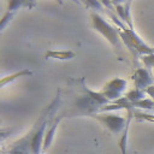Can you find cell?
Listing matches in <instances>:
<instances>
[{
  "label": "cell",
  "mask_w": 154,
  "mask_h": 154,
  "mask_svg": "<svg viewBox=\"0 0 154 154\" xmlns=\"http://www.w3.org/2000/svg\"><path fill=\"white\" fill-rule=\"evenodd\" d=\"M146 94H148V95L152 97V100L154 101V84H153L152 87H149V88L146 90Z\"/></svg>",
  "instance_id": "16"
},
{
  "label": "cell",
  "mask_w": 154,
  "mask_h": 154,
  "mask_svg": "<svg viewBox=\"0 0 154 154\" xmlns=\"http://www.w3.org/2000/svg\"><path fill=\"white\" fill-rule=\"evenodd\" d=\"M124 96H125L130 102L136 103V102H138V101L146 99V90H141V89L134 88V89L129 90Z\"/></svg>",
  "instance_id": "11"
},
{
  "label": "cell",
  "mask_w": 154,
  "mask_h": 154,
  "mask_svg": "<svg viewBox=\"0 0 154 154\" xmlns=\"http://www.w3.org/2000/svg\"><path fill=\"white\" fill-rule=\"evenodd\" d=\"M134 117L138 120H146V122H150V123H154V114H150V113H146V112H141V111H137L136 108L134 109L132 112Z\"/></svg>",
  "instance_id": "12"
},
{
  "label": "cell",
  "mask_w": 154,
  "mask_h": 154,
  "mask_svg": "<svg viewBox=\"0 0 154 154\" xmlns=\"http://www.w3.org/2000/svg\"><path fill=\"white\" fill-rule=\"evenodd\" d=\"M113 10L117 14V17L129 28V29H132L134 30V25H132V19H131V13H130V5L131 2L130 1H126V2H116L113 1Z\"/></svg>",
  "instance_id": "7"
},
{
  "label": "cell",
  "mask_w": 154,
  "mask_h": 154,
  "mask_svg": "<svg viewBox=\"0 0 154 154\" xmlns=\"http://www.w3.org/2000/svg\"><path fill=\"white\" fill-rule=\"evenodd\" d=\"M126 87H128V83H126L125 79L116 77V78L111 79L109 82H107L102 87L100 93L109 102H113V101H116V100H118V99H120L123 96V93L126 90Z\"/></svg>",
  "instance_id": "5"
},
{
  "label": "cell",
  "mask_w": 154,
  "mask_h": 154,
  "mask_svg": "<svg viewBox=\"0 0 154 154\" xmlns=\"http://www.w3.org/2000/svg\"><path fill=\"white\" fill-rule=\"evenodd\" d=\"M131 79L134 82V87L141 90H147L149 87L154 84V78L148 69L138 67L131 75Z\"/></svg>",
  "instance_id": "6"
},
{
  "label": "cell",
  "mask_w": 154,
  "mask_h": 154,
  "mask_svg": "<svg viewBox=\"0 0 154 154\" xmlns=\"http://www.w3.org/2000/svg\"><path fill=\"white\" fill-rule=\"evenodd\" d=\"M25 76H32V71H30L29 69H24V70H20V71H18V72H14V73H12V75H8V76H6V77H2V78H1V82H0V85H1V88H2V87H5L6 84L12 83V82L16 81L17 78H19V77H25Z\"/></svg>",
  "instance_id": "10"
},
{
  "label": "cell",
  "mask_w": 154,
  "mask_h": 154,
  "mask_svg": "<svg viewBox=\"0 0 154 154\" xmlns=\"http://www.w3.org/2000/svg\"><path fill=\"white\" fill-rule=\"evenodd\" d=\"M91 118L96 119L101 125H103L109 132L118 135L120 132H124L129 118L123 117L120 114H116L114 112H103V113H95L93 116H90Z\"/></svg>",
  "instance_id": "4"
},
{
  "label": "cell",
  "mask_w": 154,
  "mask_h": 154,
  "mask_svg": "<svg viewBox=\"0 0 154 154\" xmlns=\"http://www.w3.org/2000/svg\"><path fill=\"white\" fill-rule=\"evenodd\" d=\"M13 16H14V12H11V11H6V12L4 13L2 18L0 19V30H1V31L5 29V26L7 25V23L13 18Z\"/></svg>",
  "instance_id": "14"
},
{
  "label": "cell",
  "mask_w": 154,
  "mask_h": 154,
  "mask_svg": "<svg viewBox=\"0 0 154 154\" xmlns=\"http://www.w3.org/2000/svg\"><path fill=\"white\" fill-rule=\"evenodd\" d=\"M60 120H61V117H57V118L51 123V125H48V129H47V131H46V136H45V140H43L42 153H46L47 149L51 147V144H52V142H53V140H54L55 130H57V128H58Z\"/></svg>",
  "instance_id": "8"
},
{
  "label": "cell",
  "mask_w": 154,
  "mask_h": 154,
  "mask_svg": "<svg viewBox=\"0 0 154 154\" xmlns=\"http://www.w3.org/2000/svg\"><path fill=\"white\" fill-rule=\"evenodd\" d=\"M79 83L81 93L73 101L72 107L69 111L70 114H83L90 117L95 113H99L103 106L111 103L100 91H94L89 89L85 85L83 77L79 78Z\"/></svg>",
  "instance_id": "1"
},
{
  "label": "cell",
  "mask_w": 154,
  "mask_h": 154,
  "mask_svg": "<svg viewBox=\"0 0 154 154\" xmlns=\"http://www.w3.org/2000/svg\"><path fill=\"white\" fill-rule=\"evenodd\" d=\"M76 57L72 51H48L45 54V58L48 59H58V60H71Z\"/></svg>",
  "instance_id": "9"
},
{
  "label": "cell",
  "mask_w": 154,
  "mask_h": 154,
  "mask_svg": "<svg viewBox=\"0 0 154 154\" xmlns=\"http://www.w3.org/2000/svg\"><path fill=\"white\" fill-rule=\"evenodd\" d=\"M119 35H120L122 42L126 46V48L132 53L134 57L135 55L143 57V55L154 53V48H152L147 43H144V41L135 32V30L129 29V28H126L124 30L119 29Z\"/></svg>",
  "instance_id": "3"
},
{
  "label": "cell",
  "mask_w": 154,
  "mask_h": 154,
  "mask_svg": "<svg viewBox=\"0 0 154 154\" xmlns=\"http://www.w3.org/2000/svg\"><path fill=\"white\" fill-rule=\"evenodd\" d=\"M141 61L144 64L146 67L152 69L154 67V53L153 54H148V55H143L141 57Z\"/></svg>",
  "instance_id": "15"
},
{
  "label": "cell",
  "mask_w": 154,
  "mask_h": 154,
  "mask_svg": "<svg viewBox=\"0 0 154 154\" xmlns=\"http://www.w3.org/2000/svg\"><path fill=\"white\" fill-rule=\"evenodd\" d=\"M22 6H29V2H24V1H19V0H13V1H10L8 5H7V11H11V12H16L17 10H19V7Z\"/></svg>",
  "instance_id": "13"
},
{
  "label": "cell",
  "mask_w": 154,
  "mask_h": 154,
  "mask_svg": "<svg viewBox=\"0 0 154 154\" xmlns=\"http://www.w3.org/2000/svg\"><path fill=\"white\" fill-rule=\"evenodd\" d=\"M90 19L93 28L100 32L117 51L122 49V38L119 35V29L111 25L103 17H101L96 11H90Z\"/></svg>",
  "instance_id": "2"
}]
</instances>
